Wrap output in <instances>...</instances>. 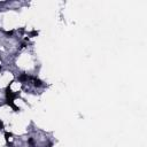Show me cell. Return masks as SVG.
<instances>
[{
  "label": "cell",
  "mask_w": 147,
  "mask_h": 147,
  "mask_svg": "<svg viewBox=\"0 0 147 147\" xmlns=\"http://www.w3.org/2000/svg\"><path fill=\"white\" fill-rule=\"evenodd\" d=\"M18 80H20V82H22V83L28 82V80H30V76H28L26 74H23V75H21V76L18 77Z\"/></svg>",
  "instance_id": "obj_4"
},
{
  "label": "cell",
  "mask_w": 147,
  "mask_h": 147,
  "mask_svg": "<svg viewBox=\"0 0 147 147\" xmlns=\"http://www.w3.org/2000/svg\"><path fill=\"white\" fill-rule=\"evenodd\" d=\"M13 33H14V31H6V34H8V36H13Z\"/></svg>",
  "instance_id": "obj_6"
},
{
  "label": "cell",
  "mask_w": 147,
  "mask_h": 147,
  "mask_svg": "<svg viewBox=\"0 0 147 147\" xmlns=\"http://www.w3.org/2000/svg\"><path fill=\"white\" fill-rule=\"evenodd\" d=\"M11 137H13L11 132H7V131H5V140H6V144H7L8 147H13V142L10 141V138H11Z\"/></svg>",
  "instance_id": "obj_2"
},
{
  "label": "cell",
  "mask_w": 147,
  "mask_h": 147,
  "mask_svg": "<svg viewBox=\"0 0 147 147\" xmlns=\"http://www.w3.org/2000/svg\"><path fill=\"white\" fill-rule=\"evenodd\" d=\"M0 69H1V68H0Z\"/></svg>",
  "instance_id": "obj_7"
},
{
  "label": "cell",
  "mask_w": 147,
  "mask_h": 147,
  "mask_svg": "<svg viewBox=\"0 0 147 147\" xmlns=\"http://www.w3.org/2000/svg\"><path fill=\"white\" fill-rule=\"evenodd\" d=\"M0 130H5V124L1 119H0Z\"/></svg>",
  "instance_id": "obj_5"
},
{
  "label": "cell",
  "mask_w": 147,
  "mask_h": 147,
  "mask_svg": "<svg viewBox=\"0 0 147 147\" xmlns=\"http://www.w3.org/2000/svg\"><path fill=\"white\" fill-rule=\"evenodd\" d=\"M30 80L33 82V86H36V87H40V86H42V82H41L39 78H37V77L30 76Z\"/></svg>",
  "instance_id": "obj_3"
},
{
  "label": "cell",
  "mask_w": 147,
  "mask_h": 147,
  "mask_svg": "<svg viewBox=\"0 0 147 147\" xmlns=\"http://www.w3.org/2000/svg\"><path fill=\"white\" fill-rule=\"evenodd\" d=\"M10 84H11V83H9V85H7V87H6V90H5L6 105L9 106L10 108H13L14 111H20V110H21L20 107H17V106L15 105V100H16V98H17L20 94L16 93V92H14V91L10 88Z\"/></svg>",
  "instance_id": "obj_1"
}]
</instances>
